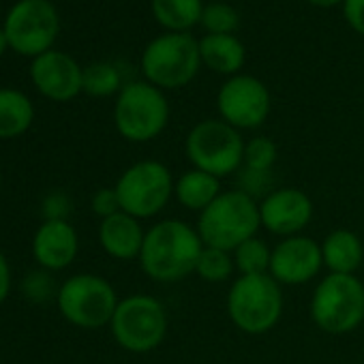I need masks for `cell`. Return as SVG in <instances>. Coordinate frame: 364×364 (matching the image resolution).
<instances>
[{
  "label": "cell",
  "instance_id": "obj_13",
  "mask_svg": "<svg viewBox=\"0 0 364 364\" xmlns=\"http://www.w3.org/2000/svg\"><path fill=\"white\" fill-rule=\"evenodd\" d=\"M313 213V200L296 187L272 189L259 202L262 228L281 240L289 236H300L311 225Z\"/></svg>",
  "mask_w": 364,
  "mask_h": 364
},
{
  "label": "cell",
  "instance_id": "obj_7",
  "mask_svg": "<svg viewBox=\"0 0 364 364\" xmlns=\"http://www.w3.org/2000/svg\"><path fill=\"white\" fill-rule=\"evenodd\" d=\"M173 176L161 161H137L129 165L118 182L116 193L122 213L144 221L161 215L173 198Z\"/></svg>",
  "mask_w": 364,
  "mask_h": 364
},
{
  "label": "cell",
  "instance_id": "obj_26",
  "mask_svg": "<svg viewBox=\"0 0 364 364\" xmlns=\"http://www.w3.org/2000/svg\"><path fill=\"white\" fill-rule=\"evenodd\" d=\"M277 159H279V148L270 137L257 135V137H251L249 141H245L242 167L253 169V171H272Z\"/></svg>",
  "mask_w": 364,
  "mask_h": 364
},
{
  "label": "cell",
  "instance_id": "obj_24",
  "mask_svg": "<svg viewBox=\"0 0 364 364\" xmlns=\"http://www.w3.org/2000/svg\"><path fill=\"white\" fill-rule=\"evenodd\" d=\"M236 266H234V257L232 251L225 249H217V247H204L198 266H196V274L206 281V283H225L234 277Z\"/></svg>",
  "mask_w": 364,
  "mask_h": 364
},
{
  "label": "cell",
  "instance_id": "obj_21",
  "mask_svg": "<svg viewBox=\"0 0 364 364\" xmlns=\"http://www.w3.org/2000/svg\"><path fill=\"white\" fill-rule=\"evenodd\" d=\"M33 118L35 109L24 92L0 88V139H11L26 133Z\"/></svg>",
  "mask_w": 364,
  "mask_h": 364
},
{
  "label": "cell",
  "instance_id": "obj_25",
  "mask_svg": "<svg viewBox=\"0 0 364 364\" xmlns=\"http://www.w3.org/2000/svg\"><path fill=\"white\" fill-rule=\"evenodd\" d=\"M120 90V71L114 65L95 63L84 69V92L90 97H109Z\"/></svg>",
  "mask_w": 364,
  "mask_h": 364
},
{
  "label": "cell",
  "instance_id": "obj_9",
  "mask_svg": "<svg viewBox=\"0 0 364 364\" xmlns=\"http://www.w3.org/2000/svg\"><path fill=\"white\" fill-rule=\"evenodd\" d=\"M185 154L191 167L225 178L240 171L245 161V139L238 129L230 127L221 118L202 120L189 131L185 139Z\"/></svg>",
  "mask_w": 364,
  "mask_h": 364
},
{
  "label": "cell",
  "instance_id": "obj_27",
  "mask_svg": "<svg viewBox=\"0 0 364 364\" xmlns=\"http://www.w3.org/2000/svg\"><path fill=\"white\" fill-rule=\"evenodd\" d=\"M208 35H234L240 26V16L234 7L225 3H213L204 7L202 22Z\"/></svg>",
  "mask_w": 364,
  "mask_h": 364
},
{
  "label": "cell",
  "instance_id": "obj_28",
  "mask_svg": "<svg viewBox=\"0 0 364 364\" xmlns=\"http://www.w3.org/2000/svg\"><path fill=\"white\" fill-rule=\"evenodd\" d=\"M272 171H253L247 167H240L238 171V189L253 200L266 198L272 191Z\"/></svg>",
  "mask_w": 364,
  "mask_h": 364
},
{
  "label": "cell",
  "instance_id": "obj_33",
  "mask_svg": "<svg viewBox=\"0 0 364 364\" xmlns=\"http://www.w3.org/2000/svg\"><path fill=\"white\" fill-rule=\"evenodd\" d=\"M309 3H313L317 7H334V5L343 3V0H309Z\"/></svg>",
  "mask_w": 364,
  "mask_h": 364
},
{
  "label": "cell",
  "instance_id": "obj_4",
  "mask_svg": "<svg viewBox=\"0 0 364 364\" xmlns=\"http://www.w3.org/2000/svg\"><path fill=\"white\" fill-rule=\"evenodd\" d=\"M313 323L326 334H349L364 321V283L355 274H326L309 300Z\"/></svg>",
  "mask_w": 364,
  "mask_h": 364
},
{
  "label": "cell",
  "instance_id": "obj_15",
  "mask_svg": "<svg viewBox=\"0 0 364 364\" xmlns=\"http://www.w3.org/2000/svg\"><path fill=\"white\" fill-rule=\"evenodd\" d=\"M31 77L41 95L52 101H71L84 90V69L63 52H46L35 58Z\"/></svg>",
  "mask_w": 364,
  "mask_h": 364
},
{
  "label": "cell",
  "instance_id": "obj_20",
  "mask_svg": "<svg viewBox=\"0 0 364 364\" xmlns=\"http://www.w3.org/2000/svg\"><path fill=\"white\" fill-rule=\"evenodd\" d=\"M202 65L221 75H238L245 65V46L234 35H206L200 41Z\"/></svg>",
  "mask_w": 364,
  "mask_h": 364
},
{
  "label": "cell",
  "instance_id": "obj_32",
  "mask_svg": "<svg viewBox=\"0 0 364 364\" xmlns=\"http://www.w3.org/2000/svg\"><path fill=\"white\" fill-rule=\"evenodd\" d=\"M9 287H11V270L5 255L0 253V302L9 296Z\"/></svg>",
  "mask_w": 364,
  "mask_h": 364
},
{
  "label": "cell",
  "instance_id": "obj_35",
  "mask_svg": "<svg viewBox=\"0 0 364 364\" xmlns=\"http://www.w3.org/2000/svg\"><path fill=\"white\" fill-rule=\"evenodd\" d=\"M0 180H3V173H0Z\"/></svg>",
  "mask_w": 364,
  "mask_h": 364
},
{
  "label": "cell",
  "instance_id": "obj_30",
  "mask_svg": "<svg viewBox=\"0 0 364 364\" xmlns=\"http://www.w3.org/2000/svg\"><path fill=\"white\" fill-rule=\"evenodd\" d=\"M343 14L347 24L355 33L364 35V0H343Z\"/></svg>",
  "mask_w": 364,
  "mask_h": 364
},
{
  "label": "cell",
  "instance_id": "obj_22",
  "mask_svg": "<svg viewBox=\"0 0 364 364\" xmlns=\"http://www.w3.org/2000/svg\"><path fill=\"white\" fill-rule=\"evenodd\" d=\"M202 0H152L154 20L169 33H187L202 22Z\"/></svg>",
  "mask_w": 364,
  "mask_h": 364
},
{
  "label": "cell",
  "instance_id": "obj_31",
  "mask_svg": "<svg viewBox=\"0 0 364 364\" xmlns=\"http://www.w3.org/2000/svg\"><path fill=\"white\" fill-rule=\"evenodd\" d=\"M46 208H48V219H65L67 221L69 200L65 196H52L46 200Z\"/></svg>",
  "mask_w": 364,
  "mask_h": 364
},
{
  "label": "cell",
  "instance_id": "obj_11",
  "mask_svg": "<svg viewBox=\"0 0 364 364\" xmlns=\"http://www.w3.org/2000/svg\"><path fill=\"white\" fill-rule=\"evenodd\" d=\"M9 48L24 56H41L50 52L60 22L50 0H20L5 20Z\"/></svg>",
  "mask_w": 364,
  "mask_h": 364
},
{
  "label": "cell",
  "instance_id": "obj_2",
  "mask_svg": "<svg viewBox=\"0 0 364 364\" xmlns=\"http://www.w3.org/2000/svg\"><path fill=\"white\" fill-rule=\"evenodd\" d=\"M283 306V287L270 274H238L225 296L230 321L251 336H259L277 328Z\"/></svg>",
  "mask_w": 364,
  "mask_h": 364
},
{
  "label": "cell",
  "instance_id": "obj_10",
  "mask_svg": "<svg viewBox=\"0 0 364 364\" xmlns=\"http://www.w3.org/2000/svg\"><path fill=\"white\" fill-rule=\"evenodd\" d=\"M56 300L63 317L84 330L109 326L120 302L112 283L99 274H75L67 279Z\"/></svg>",
  "mask_w": 364,
  "mask_h": 364
},
{
  "label": "cell",
  "instance_id": "obj_14",
  "mask_svg": "<svg viewBox=\"0 0 364 364\" xmlns=\"http://www.w3.org/2000/svg\"><path fill=\"white\" fill-rule=\"evenodd\" d=\"M323 270L321 247L317 240L300 234L279 240L272 247L268 274L283 287H298L311 283Z\"/></svg>",
  "mask_w": 364,
  "mask_h": 364
},
{
  "label": "cell",
  "instance_id": "obj_8",
  "mask_svg": "<svg viewBox=\"0 0 364 364\" xmlns=\"http://www.w3.org/2000/svg\"><path fill=\"white\" fill-rule=\"evenodd\" d=\"M169 122V103L161 88L150 82H131L122 86L114 105L116 131L133 144L159 137Z\"/></svg>",
  "mask_w": 364,
  "mask_h": 364
},
{
  "label": "cell",
  "instance_id": "obj_18",
  "mask_svg": "<svg viewBox=\"0 0 364 364\" xmlns=\"http://www.w3.org/2000/svg\"><path fill=\"white\" fill-rule=\"evenodd\" d=\"M319 247L323 268L330 274H355L364 264V245L351 230H332Z\"/></svg>",
  "mask_w": 364,
  "mask_h": 364
},
{
  "label": "cell",
  "instance_id": "obj_29",
  "mask_svg": "<svg viewBox=\"0 0 364 364\" xmlns=\"http://www.w3.org/2000/svg\"><path fill=\"white\" fill-rule=\"evenodd\" d=\"M92 210L95 215H99L101 219H107L116 213H120V200H118V193L116 189H99L95 196H92Z\"/></svg>",
  "mask_w": 364,
  "mask_h": 364
},
{
  "label": "cell",
  "instance_id": "obj_17",
  "mask_svg": "<svg viewBox=\"0 0 364 364\" xmlns=\"http://www.w3.org/2000/svg\"><path fill=\"white\" fill-rule=\"evenodd\" d=\"M144 238H146V230L141 228V221L122 210L107 219H101L99 242L103 251L118 262L139 259Z\"/></svg>",
  "mask_w": 364,
  "mask_h": 364
},
{
  "label": "cell",
  "instance_id": "obj_23",
  "mask_svg": "<svg viewBox=\"0 0 364 364\" xmlns=\"http://www.w3.org/2000/svg\"><path fill=\"white\" fill-rule=\"evenodd\" d=\"M234 266L238 274H268L272 247L259 236H253L232 251Z\"/></svg>",
  "mask_w": 364,
  "mask_h": 364
},
{
  "label": "cell",
  "instance_id": "obj_3",
  "mask_svg": "<svg viewBox=\"0 0 364 364\" xmlns=\"http://www.w3.org/2000/svg\"><path fill=\"white\" fill-rule=\"evenodd\" d=\"M262 228L259 202L240 189L223 191L204 213L198 215V234L204 247L234 251L245 240L257 236Z\"/></svg>",
  "mask_w": 364,
  "mask_h": 364
},
{
  "label": "cell",
  "instance_id": "obj_19",
  "mask_svg": "<svg viewBox=\"0 0 364 364\" xmlns=\"http://www.w3.org/2000/svg\"><path fill=\"white\" fill-rule=\"evenodd\" d=\"M221 193V178L196 167L182 171L173 182V200L185 210L198 215L204 213Z\"/></svg>",
  "mask_w": 364,
  "mask_h": 364
},
{
  "label": "cell",
  "instance_id": "obj_5",
  "mask_svg": "<svg viewBox=\"0 0 364 364\" xmlns=\"http://www.w3.org/2000/svg\"><path fill=\"white\" fill-rule=\"evenodd\" d=\"M169 317L165 304L148 294L122 298L109 321L114 341L131 353H150L167 336Z\"/></svg>",
  "mask_w": 364,
  "mask_h": 364
},
{
  "label": "cell",
  "instance_id": "obj_16",
  "mask_svg": "<svg viewBox=\"0 0 364 364\" xmlns=\"http://www.w3.org/2000/svg\"><path fill=\"white\" fill-rule=\"evenodd\" d=\"M80 251L77 232L65 219H46L33 238V255L46 270H63Z\"/></svg>",
  "mask_w": 364,
  "mask_h": 364
},
{
  "label": "cell",
  "instance_id": "obj_6",
  "mask_svg": "<svg viewBox=\"0 0 364 364\" xmlns=\"http://www.w3.org/2000/svg\"><path fill=\"white\" fill-rule=\"evenodd\" d=\"M202 67L200 41L189 33H167L150 41L141 54L146 82L156 88L173 90L193 82Z\"/></svg>",
  "mask_w": 364,
  "mask_h": 364
},
{
  "label": "cell",
  "instance_id": "obj_1",
  "mask_svg": "<svg viewBox=\"0 0 364 364\" xmlns=\"http://www.w3.org/2000/svg\"><path fill=\"white\" fill-rule=\"evenodd\" d=\"M204 242L198 230L182 219H163L146 230L139 266L150 281L178 283L196 274Z\"/></svg>",
  "mask_w": 364,
  "mask_h": 364
},
{
  "label": "cell",
  "instance_id": "obj_12",
  "mask_svg": "<svg viewBox=\"0 0 364 364\" xmlns=\"http://www.w3.org/2000/svg\"><path fill=\"white\" fill-rule=\"evenodd\" d=\"M217 109L221 120L230 127L251 131L266 122L270 114V92L253 75H234L221 86Z\"/></svg>",
  "mask_w": 364,
  "mask_h": 364
},
{
  "label": "cell",
  "instance_id": "obj_34",
  "mask_svg": "<svg viewBox=\"0 0 364 364\" xmlns=\"http://www.w3.org/2000/svg\"><path fill=\"white\" fill-rule=\"evenodd\" d=\"M9 48V41H7V35H5V28H0V56L5 54V50Z\"/></svg>",
  "mask_w": 364,
  "mask_h": 364
}]
</instances>
